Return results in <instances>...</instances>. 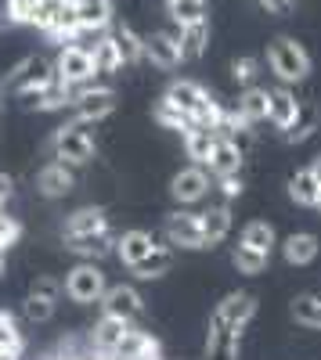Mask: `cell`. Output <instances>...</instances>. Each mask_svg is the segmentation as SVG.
Returning <instances> with one entry per match:
<instances>
[{
  "instance_id": "1",
  "label": "cell",
  "mask_w": 321,
  "mask_h": 360,
  "mask_svg": "<svg viewBox=\"0 0 321 360\" xmlns=\"http://www.w3.org/2000/svg\"><path fill=\"white\" fill-rule=\"evenodd\" d=\"M268 65L271 72L289 86V83H303L310 72V54L303 51V44H296L293 37H275L268 47Z\"/></svg>"
},
{
  "instance_id": "2",
  "label": "cell",
  "mask_w": 321,
  "mask_h": 360,
  "mask_svg": "<svg viewBox=\"0 0 321 360\" xmlns=\"http://www.w3.org/2000/svg\"><path fill=\"white\" fill-rule=\"evenodd\" d=\"M51 83H54V65L44 62V58H37V54L22 58V62L4 76V86H11L18 98H37Z\"/></svg>"
},
{
  "instance_id": "3",
  "label": "cell",
  "mask_w": 321,
  "mask_h": 360,
  "mask_svg": "<svg viewBox=\"0 0 321 360\" xmlns=\"http://www.w3.org/2000/svg\"><path fill=\"white\" fill-rule=\"evenodd\" d=\"M87 127H91V123H83V119H73V123L58 127L54 152H58V159H62V162L83 166V162L94 159V137H91V130H87Z\"/></svg>"
},
{
  "instance_id": "4",
  "label": "cell",
  "mask_w": 321,
  "mask_h": 360,
  "mask_svg": "<svg viewBox=\"0 0 321 360\" xmlns=\"http://www.w3.org/2000/svg\"><path fill=\"white\" fill-rule=\"evenodd\" d=\"M94 76H98V69H94L91 47L87 44H65L62 54H58V62H54V79H62L69 86H83Z\"/></svg>"
},
{
  "instance_id": "5",
  "label": "cell",
  "mask_w": 321,
  "mask_h": 360,
  "mask_svg": "<svg viewBox=\"0 0 321 360\" xmlns=\"http://www.w3.org/2000/svg\"><path fill=\"white\" fill-rule=\"evenodd\" d=\"M105 274H101V266L98 263H80L69 270V278H65V295L73 299V303H98L101 292H105Z\"/></svg>"
},
{
  "instance_id": "6",
  "label": "cell",
  "mask_w": 321,
  "mask_h": 360,
  "mask_svg": "<svg viewBox=\"0 0 321 360\" xmlns=\"http://www.w3.org/2000/svg\"><path fill=\"white\" fill-rule=\"evenodd\" d=\"M73 108H76V119H83V123H98V119L115 112V90L83 83V86L73 90Z\"/></svg>"
},
{
  "instance_id": "7",
  "label": "cell",
  "mask_w": 321,
  "mask_h": 360,
  "mask_svg": "<svg viewBox=\"0 0 321 360\" xmlns=\"http://www.w3.org/2000/svg\"><path fill=\"white\" fill-rule=\"evenodd\" d=\"M177 37H181V25H173L170 33H149L144 37V58H149L152 65H159V69H177L184 62Z\"/></svg>"
},
{
  "instance_id": "8",
  "label": "cell",
  "mask_w": 321,
  "mask_h": 360,
  "mask_svg": "<svg viewBox=\"0 0 321 360\" xmlns=\"http://www.w3.org/2000/svg\"><path fill=\"white\" fill-rule=\"evenodd\" d=\"M253 314H256V299H253L249 292H235V295H227L224 303L217 307L213 324H220L224 332H235V335H242V328L253 321Z\"/></svg>"
},
{
  "instance_id": "9",
  "label": "cell",
  "mask_w": 321,
  "mask_h": 360,
  "mask_svg": "<svg viewBox=\"0 0 321 360\" xmlns=\"http://www.w3.org/2000/svg\"><path fill=\"white\" fill-rule=\"evenodd\" d=\"M166 238H170V245H181V249H206V238H202V227H199L195 213L166 217Z\"/></svg>"
},
{
  "instance_id": "10",
  "label": "cell",
  "mask_w": 321,
  "mask_h": 360,
  "mask_svg": "<svg viewBox=\"0 0 321 360\" xmlns=\"http://www.w3.org/2000/svg\"><path fill=\"white\" fill-rule=\"evenodd\" d=\"M76 188V176H73V166L69 162H47L40 173H37V191L44 195V198H62V195H69Z\"/></svg>"
},
{
  "instance_id": "11",
  "label": "cell",
  "mask_w": 321,
  "mask_h": 360,
  "mask_svg": "<svg viewBox=\"0 0 321 360\" xmlns=\"http://www.w3.org/2000/svg\"><path fill=\"white\" fill-rule=\"evenodd\" d=\"M98 303L105 307V314L127 317V321H134V317L144 310V299H141V292H137V288H130V285H112V288H105Z\"/></svg>"
},
{
  "instance_id": "12",
  "label": "cell",
  "mask_w": 321,
  "mask_h": 360,
  "mask_svg": "<svg viewBox=\"0 0 321 360\" xmlns=\"http://www.w3.org/2000/svg\"><path fill=\"white\" fill-rule=\"evenodd\" d=\"M206 191H210V176H206V169H199V166H188V169H181L177 176L170 180V195L177 198L181 205H191L199 198H206Z\"/></svg>"
},
{
  "instance_id": "13",
  "label": "cell",
  "mask_w": 321,
  "mask_h": 360,
  "mask_svg": "<svg viewBox=\"0 0 321 360\" xmlns=\"http://www.w3.org/2000/svg\"><path fill=\"white\" fill-rule=\"evenodd\" d=\"M210 173H217V176H227V173H239L242 169V148L231 141V137H224V134H217L213 137V148H210Z\"/></svg>"
},
{
  "instance_id": "14",
  "label": "cell",
  "mask_w": 321,
  "mask_h": 360,
  "mask_svg": "<svg viewBox=\"0 0 321 360\" xmlns=\"http://www.w3.org/2000/svg\"><path fill=\"white\" fill-rule=\"evenodd\" d=\"M112 245H115V238H112V231L105 227V231H94V234H76V238H65V249L73 252V256H83V259H101V256H108L112 252Z\"/></svg>"
},
{
  "instance_id": "15",
  "label": "cell",
  "mask_w": 321,
  "mask_h": 360,
  "mask_svg": "<svg viewBox=\"0 0 321 360\" xmlns=\"http://www.w3.org/2000/svg\"><path fill=\"white\" fill-rule=\"evenodd\" d=\"M112 40H115V51H120V58H123V65H137L141 58H144V37L137 33L134 25H127V22H112Z\"/></svg>"
},
{
  "instance_id": "16",
  "label": "cell",
  "mask_w": 321,
  "mask_h": 360,
  "mask_svg": "<svg viewBox=\"0 0 321 360\" xmlns=\"http://www.w3.org/2000/svg\"><path fill=\"white\" fill-rule=\"evenodd\" d=\"M296 108H300V101H296V94L289 86H275V90H268V119L278 127V130H285L289 123L296 119Z\"/></svg>"
},
{
  "instance_id": "17",
  "label": "cell",
  "mask_w": 321,
  "mask_h": 360,
  "mask_svg": "<svg viewBox=\"0 0 321 360\" xmlns=\"http://www.w3.org/2000/svg\"><path fill=\"white\" fill-rule=\"evenodd\" d=\"M130 332V321L127 317H115V314H105L98 324H94V346L101 349V353H112L115 346L123 342V335Z\"/></svg>"
},
{
  "instance_id": "18",
  "label": "cell",
  "mask_w": 321,
  "mask_h": 360,
  "mask_svg": "<svg viewBox=\"0 0 321 360\" xmlns=\"http://www.w3.org/2000/svg\"><path fill=\"white\" fill-rule=\"evenodd\" d=\"M199 227H202V238H206V249L224 242L227 231H231V209L213 205V209H206V213H199Z\"/></svg>"
},
{
  "instance_id": "19",
  "label": "cell",
  "mask_w": 321,
  "mask_h": 360,
  "mask_svg": "<svg viewBox=\"0 0 321 360\" xmlns=\"http://www.w3.org/2000/svg\"><path fill=\"white\" fill-rule=\"evenodd\" d=\"M152 245H156V238H152L149 231H127V234L115 238V252H120V259H123L127 266H134L141 256H149Z\"/></svg>"
},
{
  "instance_id": "20",
  "label": "cell",
  "mask_w": 321,
  "mask_h": 360,
  "mask_svg": "<svg viewBox=\"0 0 321 360\" xmlns=\"http://www.w3.org/2000/svg\"><path fill=\"white\" fill-rule=\"evenodd\" d=\"M108 220H105V209L98 205H83L65 220V238H76V234H94V231H105Z\"/></svg>"
},
{
  "instance_id": "21",
  "label": "cell",
  "mask_w": 321,
  "mask_h": 360,
  "mask_svg": "<svg viewBox=\"0 0 321 360\" xmlns=\"http://www.w3.org/2000/svg\"><path fill=\"white\" fill-rule=\"evenodd\" d=\"M170 266H173V252H170L166 245H152V252H149V256H141V259H137L130 270H134L137 278L152 281V278H163Z\"/></svg>"
},
{
  "instance_id": "22",
  "label": "cell",
  "mask_w": 321,
  "mask_h": 360,
  "mask_svg": "<svg viewBox=\"0 0 321 360\" xmlns=\"http://www.w3.org/2000/svg\"><path fill=\"white\" fill-rule=\"evenodd\" d=\"M317 238L314 234H289L285 238V245H282V252H285V259L293 263V266H307V263H314V256H317Z\"/></svg>"
},
{
  "instance_id": "23",
  "label": "cell",
  "mask_w": 321,
  "mask_h": 360,
  "mask_svg": "<svg viewBox=\"0 0 321 360\" xmlns=\"http://www.w3.org/2000/svg\"><path fill=\"white\" fill-rule=\"evenodd\" d=\"M181 54H184V62L188 58H199L202 51H206L210 44V18H202V22H191V25H181Z\"/></svg>"
},
{
  "instance_id": "24",
  "label": "cell",
  "mask_w": 321,
  "mask_h": 360,
  "mask_svg": "<svg viewBox=\"0 0 321 360\" xmlns=\"http://www.w3.org/2000/svg\"><path fill=\"white\" fill-rule=\"evenodd\" d=\"M91 58H94V69H98V72H120V69H123V58H120V51H115L112 33H101V37L94 40Z\"/></svg>"
},
{
  "instance_id": "25",
  "label": "cell",
  "mask_w": 321,
  "mask_h": 360,
  "mask_svg": "<svg viewBox=\"0 0 321 360\" xmlns=\"http://www.w3.org/2000/svg\"><path fill=\"white\" fill-rule=\"evenodd\" d=\"M166 11H170L173 25H191V22L210 18L206 0H166Z\"/></svg>"
},
{
  "instance_id": "26",
  "label": "cell",
  "mask_w": 321,
  "mask_h": 360,
  "mask_svg": "<svg viewBox=\"0 0 321 360\" xmlns=\"http://www.w3.org/2000/svg\"><path fill=\"white\" fill-rule=\"evenodd\" d=\"M317 191H321V184H317V176L310 169H300V173H293V180H289V198H293L296 205H314Z\"/></svg>"
},
{
  "instance_id": "27",
  "label": "cell",
  "mask_w": 321,
  "mask_h": 360,
  "mask_svg": "<svg viewBox=\"0 0 321 360\" xmlns=\"http://www.w3.org/2000/svg\"><path fill=\"white\" fill-rule=\"evenodd\" d=\"M268 259H271V252H260V249L242 245V242L235 245V252H231V263L239 266V274H264Z\"/></svg>"
},
{
  "instance_id": "28",
  "label": "cell",
  "mask_w": 321,
  "mask_h": 360,
  "mask_svg": "<svg viewBox=\"0 0 321 360\" xmlns=\"http://www.w3.org/2000/svg\"><path fill=\"white\" fill-rule=\"evenodd\" d=\"M213 130L210 127H202V123H195L191 130H184V148H188V155L195 159V162H206L210 159V148H213Z\"/></svg>"
},
{
  "instance_id": "29",
  "label": "cell",
  "mask_w": 321,
  "mask_h": 360,
  "mask_svg": "<svg viewBox=\"0 0 321 360\" xmlns=\"http://www.w3.org/2000/svg\"><path fill=\"white\" fill-rule=\"evenodd\" d=\"M239 112L246 115V123L268 119V90L264 86H246V94L239 98Z\"/></svg>"
},
{
  "instance_id": "30",
  "label": "cell",
  "mask_w": 321,
  "mask_h": 360,
  "mask_svg": "<svg viewBox=\"0 0 321 360\" xmlns=\"http://www.w3.org/2000/svg\"><path fill=\"white\" fill-rule=\"evenodd\" d=\"M314 130H317V105L307 101V105L296 108V119H293V123L285 127V137H289V141H307Z\"/></svg>"
},
{
  "instance_id": "31",
  "label": "cell",
  "mask_w": 321,
  "mask_h": 360,
  "mask_svg": "<svg viewBox=\"0 0 321 360\" xmlns=\"http://www.w3.org/2000/svg\"><path fill=\"white\" fill-rule=\"evenodd\" d=\"M293 317H296L303 328H321V295H314V292L296 295V299H293Z\"/></svg>"
},
{
  "instance_id": "32",
  "label": "cell",
  "mask_w": 321,
  "mask_h": 360,
  "mask_svg": "<svg viewBox=\"0 0 321 360\" xmlns=\"http://www.w3.org/2000/svg\"><path fill=\"white\" fill-rule=\"evenodd\" d=\"M156 123H163V127H170V130H181V134H184V130H191V127H195V119H191L188 112H181L173 101H166V98H163V101L156 105Z\"/></svg>"
},
{
  "instance_id": "33",
  "label": "cell",
  "mask_w": 321,
  "mask_h": 360,
  "mask_svg": "<svg viewBox=\"0 0 321 360\" xmlns=\"http://www.w3.org/2000/svg\"><path fill=\"white\" fill-rule=\"evenodd\" d=\"M242 245H253V249H260V252H271V249H275V227L264 224V220L246 224V231H242Z\"/></svg>"
},
{
  "instance_id": "34",
  "label": "cell",
  "mask_w": 321,
  "mask_h": 360,
  "mask_svg": "<svg viewBox=\"0 0 321 360\" xmlns=\"http://www.w3.org/2000/svg\"><path fill=\"white\" fill-rule=\"evenodd\" d=\"M22 332H18V324H15V314L8 310H0V349H8V353H22Z\"/></svg>"
},
{
  "instance_id": "35",
  "label": "cell",
  "mask_w": 321,
  "mask_h": 360,
  "mask_svg": "<svg viewBox=\"0 0 321 360\" xmlns=\"http://www.w3.org/2000/svg\"><path fill=\"white\" fill-rule=\"evenodd\" d=\"M25 317L33 321V324H44L54 317V299H44V295H33L29 292L25 295Z\"/></svg>"
},
{
  "instance_id": "36",
  "label": "cell",
  "mask_w": 321,
  "mask_h": 360,
  "mask_svg": "<svg viewBox=\"0 0 321 360\" xmlns=\"http://www.w3.org/2000/svg\"><path fill=\"white\" fill-rule=\"evenodd\" d=\"M256 69H260L256 58H235V62H231V76H235V83H242V86H249L256 79Z\"/></svg>"
},
{
  "instance_id": "37",
  "label": "cell",
  "mask_w": 321,
  "mask_h": 360,
  "mask_svg": "<svg viewBox=\"0 0 321 360\" xmlns=\"http://www.w3.org/2000/svg\"><path fill=\"white\" fill-rule=\"evenodd\" d=\"M18 238H22V224L15 217H0V252L11 249Z\"/></svg>"
},
{
  "instance_id": "38",
  "label": "cell",
  "mask_w": 321,
  "mask_h": 360,
  "mask_svg": "<svg viewBox=\"0 0 321 360\" xmlns=\"http://www.w3.org/2000/svg\"><path fill=\"white\" fill-rule=\"evenodd\" d=\"M29 292H33V295H44V299H54V303H58V295H62V285H58L54 278H47V274H40V278H33Z\"/></svg>"
},
{
  "instance_id": "39",
  "label": "cell",
  "mask_w": 321,
  "mask_h": 360,
  "mask_svg": "<svg viewBox=\"0 0 321 360\" xmlns=\"http://www.w3.org/2000/svg\"><path fill=\"white\" fill-rule=\"evenodd\" d=\"M220 191H224V198H239V195H242V180H239V173L220 176Z\"/></svg>"
},
{
  "instance_id": "40",
  "label": "cell",
  "mask_w": 321,
  "mask_h": 360,
  "mask_svg": "<svg viewBox=\"0 0 321 360\" xmlns=\"http://www.w3.org/2000/svg\"><path fill=\"white\" fill-rule=\"evenodd\" d=\"M256 4L264 8V11H271V15H282V11H289V8H293L289 0H256Z\"/></svg>"
},
{
  "instance_id": "41",
  "label": "cell",
  "mask_w": 321,
  "mask_h": 360,
  "mask_svg": "<svg viewBox=\"0 0 321 360\" xmlns=\"http://www.w3.org/2000/svg\"><path fill=\"white\" fill-rule=\"evenodd\" d=\"M11 188H15V184H11V176H8V173H0V205L11 198Z\"/></svg>"
},
{
  "instance_id": "42",
  "label": "cell",
  "mask_w": 321,
  "mask_h": 360,
  "mask_svg": "<svg viewBox=\"0 0 321 360\" xmlns=\"http://www.w3.org/2000/svg\"><path fill=\"white\" fill-rule=\"evenodd\" d=\"M310 173H314V176H317V184H321V155H317V159H314V162H310Z\"/></svg>"
},
{
  "instance_id": "43",
  "label": "cell",
  "mask_w": 321,
  "mask_h": 360,
  "mask_svg": "<svg viewBox=\"0 0 321 360\" xmlns=\"http://www.w3.org/2000/svg\"><path fill=\"white\" fill-rule=\"evenodd\" d=\"M0 360H18V353H8V349H0Z\"/></svg>"
},
{
  "instance_id": "44",
  "label": "cell",
  "mask_w": 321,
  "mask_h": 360,
  "mask_svg": "<svg viewBox=\"0 0 321 360\" xmlns=\"http://www.w3.org/2000/svg\"><path fill=\"white\" fill-rule=\"evenodd\" d=\"M4 90H8V86H4V79H0V108H4Z\"/></svg>"
},
{
  "instance_id": "45",
  "label": "cell",
  "mask_w": 321,
  "mask_h": 360,
  "mask_svg": "<svg viewBox=\"0 0 321 360\" xmlns=\"http://www.w3.org/2000/svg\"><path fill=\"white\" fill-rule=\"evenodd\" d=\"M0 278H4V252H0Z\"/></svg>"
},
{
  "instance_id": "46",
  "label": "cell",
  "mask_w": 321,
  "mask_h": 360,
  "mask_svg": "<svg viewBox=\"0 0 321 360\" xmlns=\"http://www.w3.org/2000/svg\"><path fill=\"white\" fill-rule=\"evenodd\" d=\"M314 205H317V209H321V191H317V202H314Z\"/></svg>"
},
{
  "instance_id": "47",
  "label": "cell",
  "mask_w": 321,
  "mask_h": 360,
  "mask_svg": "<svg viewBox=\"0 0 321 360\" xmlns=\"http://www.w3.org/2000/svg\"><path fill=\"white\" fill-rule=\"evenodd\" d=\"M289 4H300V0H289Z\"/></svg>"
},
{
  "instance_id": "48",
  "label": "cell",
  "mask_w": 321,
  "mask_h": 360,
  "mask_svg": "<svg viewBox=\"0 0 321 360\" xmlns=\"http://www.w3.org/2000/svg\"><path fill=\"white\" fill-rule=\"evenodd\" d=\"M0 217H4V213H0Z\"/></svg>"
}]
</instances>
